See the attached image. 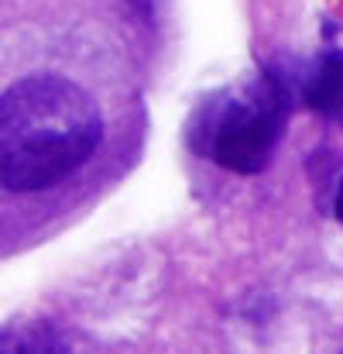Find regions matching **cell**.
Wrapping results in <instances>:
<instances>
[{
	"instance_id": "cell-4",
	"label": "cell",
	"mask_w": 343,
	"mask_h": 354,
	"mask_svg": "<svg viewBox=\"0 0 343 354\" xmlns=\"http://www.w3.org/2000/svg\"><path fill=\"white\" fill-rule=\"evenodd\" d=\"M0 354H69V344L48 320H14L0 330Z\"/></svg>"
},
{
	"instance_id": "cell-1",
	"label": "cell",
	"mask_w": 343,
	"mask_h": 354,
	"mask_svg": "<svg viewBox=\"0 0 343 354\" xmlns=\"http://www.w3.org/2000/svg\"><path fill=\"white\" fill-rule=\"evenodd\" d=\"M107 141L97 83L59 41L0 35V248L66 210Z\"/></svg>"
},
{
	"instance_id": "cell-3",
	"label": "cell",
	"mask_w": 343,
	"mask_h": 354,
	"mask_svg": "<svg viewBox=\"0 0 343 354\" xmlns=\"http://www.w3.org/2000/svg\"><path fill=\"white\" fill-rule=\"evenodd\" d=\"M302 93L313 111H320L326 120L343 124V45L316 59V66L306 76Z\"/></svg>"
},
{
	"instance_id": "cell-5",
	"label": "cell",
	"mask_w": 343,
	"mask_h": 354,
	"mask_svg": "<svg viewBox=\"0 0 343 354\" xmlns=\"http://www.w3.org/2000/svg\"><path fill=\"white\" fill-rule=\"evenodd\" d=\"M333 210H337V221L343 224V179H340V186H337V203H333Z\"/></svg>"
},
{
	"instance_id": "cell-2",
	"label": "cell",
	"mask_w": 343,
	"mask_h": 354,
	"mask_svg": "<svg viewBox=\"0 0 343 354\" xmlns=\"http://www.w3.org/2000/svg\"><path fill=\"white\" fill-rule=\"evenodd\" d=\"M292 114V83L278 69H264L240 90L206 104L196 141L206 158L230 172L254 176L268 169Z\"/></svg>"
}]
</instances>
